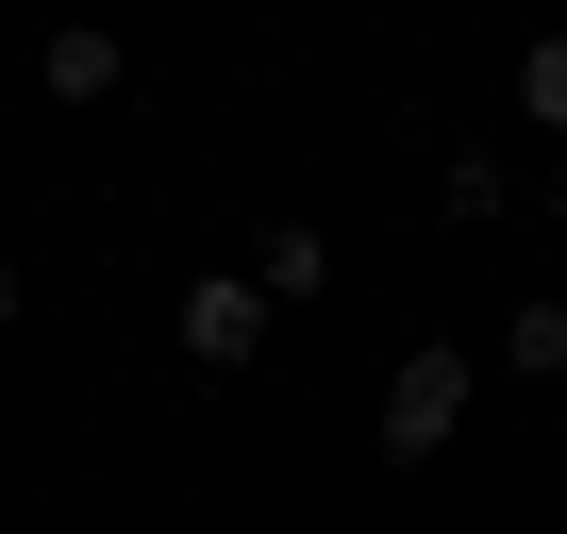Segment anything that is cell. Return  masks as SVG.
<instances>
[{
	"instance_id": "cell-9",
	"label": "cell",
	"mask_w": 567,
	"mask_h": 534,
	"mask_svg": "<svg viewBox=\"0 0 567 534\" xmlns=\"http://www.w3.org/2000/svg\"><path fill=\"white\" fill-rule=\"evenodd\" d=\"M550 217H567V167H550Z\"/></svg>"
},
{
	"instance_id": "cell-1",
	"label": "cell",
	"mask_w": 567,
	"mask_h": 534,
	"mask_svg": "<svg viewBox=\"0 0 567 534\" xmlns=\"http://www.w3.org/2000/svg\"><path fill=\"white\" fill-rule=\"evenodd\" d=\"M467 401H484V368H467L451 335H417V351L384 368V451H401V468H417V451H451V434H467Z\"/></svg>"
},
{
	"instance_id": "cell-6",
	"label": "cell",
	"mask_w": 567,
	"mask_h": 534,
	"mask_svg": "<svg viewBox=\"0 0 567 534\" xmlns=\"http://www.w3.org/2000/svg\"><path fill=\"white\" fill-rule=\"evenodd\" d=\"M434 201H451V217H501V201H517V167H501V151H451V167H434Z\"/></svg>"
},
{
	"instance_id": "cell-5",
	"label": "cell",
	"mask_w": 567,
	"mask_h": 534,
	"mask_svg": "<svg viewBox=\"0 0 567 534\" xmlns=\"http://www.w3.org/2000/svg\"><path fill=\"white\" fill-rule=\"evenodd\" d=\"M501 368H517V384H567V301H517V318H501Z\"/></svg>"
},
{
	"instance_id": "cell-3",
	"label": "cell",
	"mask_w": 567,
	"mask_h": 534,
	"mask_svg": "<svg viewBox=\"0 0 567 534\" xmlns=\"http://www.w3.org/2000/svg\"><path fill=\"white\" fill-rule=\"evenodd\" d=\"M250 285H267V301H318V285H334V234H318V217H267V234H250Z\"/></svg>"
},
{
	"instance_id": "cell-4",
	"label": "cell",
	"mask_w": 567,
	"mask_h": 534,
	"mask_svg": "<svg viewBox=\"0 0 567 534\" xmlns=\"http://www.w3.org/2000/svg\"><path fill=\"white\" fill-rule=\"evenodd\" d=\"M34 68H51V101H117V84H134V51H117L101 18H68V34L34 51Z\"/></svg>"
},
{
	"instance_id": "cell-8",
	"label": "cell",
	"mask_w": 567,
	"mask_h": 534,
	"mask_svg": "<svg viewBox=\"0 0 567 534\" xmlns=\"http://www.w3.org/2000/svg\"><path fill=\"white\" fill-rule=\"evenodd\" d=\"M0 335H18V267H0Z\"/></svg>"
},
{
	"instance_id": "cell-7",
	"label": "cell",
	"mask_w": 567,
	"mask_h": 534,
	"mask_svg": "<svg viewBox=\"0 0 567 534\" xmlns=\"http://www.w3.org/2000/svg\"><path fill=\"white\" fill-rule=\"evenodd\" d=\"M517 117H534V134H567V34H534V51H517Z\"/></svg>"
},
{
	"instance_id": "cell-2",
	"label": "cell",
	"mask_w": 567,
	"mask_h": 534,
	"mask_svg": "<svg viewBox=\"0 0 567 534\" xmlns=\"http://www.w3.org/2000/svg\"><path fill=\"white\" fill-rule=\"evenodd\" d=\"M267 318H284V301L250 285V267H200V285L167 301V335H184V368H250V351H267Z\"/></svg>"
}]
</instances>
